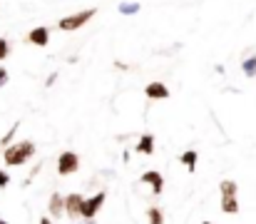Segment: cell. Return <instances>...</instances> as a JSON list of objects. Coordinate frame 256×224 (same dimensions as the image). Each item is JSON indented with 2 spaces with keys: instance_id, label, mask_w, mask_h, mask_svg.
I'll return each mask as SVG.
<instances>
[{
  "instance_id": "6",
  "label": "cell",
  "mask_w": 256,
  "mask_h": 224,
  "mask_svg": "<svg viewBox=\"0 0 256 224\" xmlns=\"http://www.w3.org/2000/svg\"><path fill=\"white\" fill-rule=\"evenodd\" d=\"M142 184H149V187H152V194H162V192H164V177H162V172H157V169L144 172V174H142Z\"/></svg>"
},
{
  "instance_id": "18",
  "label": "cell",
  "mask_w": 256,
  "mask_h": 224,
  "mask_svg": "<svg viewBox=\"0 0 256 224\" xmlns=\"http://www.w3.org/2000/svg\"><path fill=\"white\" fill-rule=\"evenodd\" d=\"M8 55H10V43L5 38H0V63H3Z\"/></svg>"
},
{
  "instance_id": "16",
  "label": "cell",
  "mask_w": 256,
  "mask_h": 224,
  "mask_svg": "<svg viewBox=\"0 0 256 224\" xmlns=\"http://www.w3.org/2000/svg\"><path fill=\"white\" fill-rule=\"evenodd\" d=\"M20 130V122H13V127L3 135V140H0V149H3V147H10V140L15 137V132Z\"/></svg>"
},
{
  "instance_id": "14",
  "label": "cell",
  "mask_w": 256,
  "mask_h": 224,
  "mask_svg": "<svg viewBox=\"0 0 256 224\" xmlns=\"http://www.w3.org/2000/svg\"><path fill=\"white\" fill-rule=\"evenodd\" d=\"M241 70H244V75H246V77H256V55H249V58H244V63H241Z\"/></svg>"
},
{
  "instance_id": "9",
  "label": "cell",
  "mask_w": 256,
  "mask_h": 224,
  "mask_svg": "<svg viewBox=\"0 0 256 224\" xmlns=\"http://www.w3.org/2000/svg\"><path fill=\"white\" fill-rule=\"evenodd\" d=\"M48 212L58 219V217H63V212H65V197L60 194V192H53L50 194V202H48Z\"/></svg>"
},
{
  "instance_id": "25",
  "label": "cell",
  "mask_w": 256,
  "mask_h": 224,
  "mask_svg": "<svg viewBox=\"0 0 256 224\" xmlns=\"http://www.w3.org/2000/svg\"><path fill=\"white\" fill-rule=\"evenodd\" d=\"M204 224H211V222H204Z\"/></svg>"
},
{
  "instance_id": "17",
  "label": "cell",
  "mask_w": 256,
  "mask_h": 224,
  "mask_svg": "<svg viewBox=\"0 0 256 224\" xmlns=\"http://www.w3.org/2000/svg\"><path fill=\"white\" fill-rule=\"evenodd\" d=\"M120 13H122V15H134V13H139V3H122V5H120Z\"/></svg>"
},
{
  "instance_id": "15",
  "label": "cell",
  "mask_w": 256,
  "mask_h": 224,
  "mask_svg": "<svg viewBox=\"0 0 256 224\" xmlns=\"http://www.w3.org/2000/svg\"><path fill=\"white\" fill-rule=\"evenodd\" d=\"M147 219H149V224H164V212H162V207H149V209H147Z\"/></svg>"
},
{
  "instance_id": "5",
  "label": "cell",
  "mask_w": 256,
  "mask_h": 224,
  "mask_svg": "<svg viewBox=\"0 0 256 224\" xmlns=\"http://www.w3.org/2000/svg\"><path fill=\"white\" fill-rule=\"evenodd\" d=\"M82 204H85V197H82V194H77V192L67 194V197H65V214H67L70 219H80V217H82Z\"/></svg>"
},
{
  "instance_id": "2",
  "label": "cell",
  "mask_w": 256,
  "mask_h": 224,
  "mask_svg": "<svg viewBox=\"0 0 256 224\" xmlns=\"http://www.w3.org/2000/svg\"><path fill=\"white\" fill-rule=\"evenodd\" d=\"M95 13H97V8H87V10H82V13H75V15L60 18L58 28H60L63 33H75V30H80L85 23H90V20L95 18Z\"/></svg>"
},
{
  "instance_id": "13",
  "label": "cell",
  "mask_w": 256,
  "mask_h": 224,
  "mask_svg": "<svg viewBox=\"0 0 256 224\" xmlns=\"http://www.w3.org/2000/svg\"><path fill=\"white\" fill-rule=\"evenodd\" d=\"M221 212H224V214H239V202H236V197H221Z\"/></svg>"
},
{
  "instance_id": "3",
  "label": "cell",
  "mask_w": 256,
  "mask_h": 224,
  "mask_svg": "<svg viewBox=\"0 0 256 224\" xmlns=\"http://www.w3.org/2000/svg\"><path fill=\"white\" fill-rule=\"evenodd\" d=\"M107 199V192H95L92 197H85V204H82V219H95L97 212L102 209Z\"/></svg>"
},
{
  "instance_id": "12",
  "label": "cell",
  "mask_w": 256,
  "mask_h": 224,
  "mask_svg": "<svg viewBox=\"0 0 256 224\" xmlns=\"http://www.w3.org/2000/svg\"><path fill=\"white\" fill-rule=\"evenodd\" d=\"M219 192H221V197H236L239 187H236V182H234V179H221Z\"/></svg>"
},
{
  "instance_id": "4",
  "label": "cell",
  "mask_w": 256,
  "mask_h": 224,
  "mask_svg": "<svg viewBox=\"0 0 256 224\" xmlns=\"http://www.w3.org/2000/svg\"><path fill=\"white\" fill-rule=\"evenodd\" d=\"M80 169V157H77V152H63L60 157H58V172L63 174V177H67V174H72V172H77Z\"/></svg>"
},
{
  "instance_id": "1",
  "label": "cell",
  "mask_w": 256,
  "mask_h": 224,
  "mask_svg": "<svg viewBox=\"0 0 256 224\" xmlns=\"http://www.w3.org/2000/svg\"><path fill=\"white\" fill-rule=\"evenodd\" d=\"M0 154H3V159H5L8 167H20V164H25L35 154V145L30 140H23V142H15V145L5 147Z\"/></svg>"
},
{
  "instance_id": "24",
  "label": "cell",
  "mask_w": 256,
  "mask_h": 224,
  "mask_svg": "<svg viewBox=\"0 0 256 224\" xmlns=\"http://www.w3.org/2000/svg\"><path fill=\"white\" fill-rule=\"evenodd\" d=\"M0 224H10V222H5V219H3V217H0Z\"/></svg>"
},
{
  "instance_id": "19",
  "label": "cell",
  "mask_w": 256,
  "mask_h": 224,
  "mask_svg": "<svg viewBox=\"0 0 256 224\" xmlns=\"http://www.w3.org/2000/svg\"><path fill=\"white\" fill-rule=\"evenodd\" d=\"M10 184V174L8 172H3V169H0V189H5Z\"/></svg>"
},
{
  "instance_id": "22",
  "label": "cell",
  "mask_w": 256,
  "mask_h": 224,
  "mask_svg": "<svg viewBox=\"0 0 256 224\" xmlns=\"http://www.w3.org/2000/svg\"><path fill=\"white\" fill-rule=\"evenodd\" d=\"M40 224H55V222H53L50 217H40Z\"/></svg>"
},
{
  "instance_id": "20",
  "label": "cell",
  "mask_w": 256,
  "mask_h": 224,
  "mask_svg": "<svg viewBox=\"0 0 256 224\" xmlns=\"http://www.w3.org/2000/svg\"><path fill=\"white\" fill-rule=\"evenodd\" d=\"M8 80H10V73H8L5 68H0V87L8 85Z\"/></svg>"
},
{
  "instance_id": "21",
  "label": "cell",
  "mask_w": 256,
  "mask_h": 224,
  "mask_svg": "<svg viewBox=\"0 0 256 224\" xmlns=\"http://www.w3.org/2000/svg\"><path fill=\"white\" fill-rule=\"evenodd\" d=\"M55 80H58V73H53V75H50V77H48V82H45V85H48V87H50V85H53V82H55Z\"/></svg>"
},
{
  "instance_id": "7",
  "label": "cell",
  "mask_w": 256,
  "mask_h": 224,
  "mask_svg": "<svg viewBox=\"0 0 256 224\" xmlns=\"http://www.w3.org/2000/svg\"><path fill=\"white\" fill-rule=\"evenodd\" d=\"M144 95H147V100H167L172 92H169V87L164 82H149L144 87Z\"/></svg>"
},
{
  "instance_id": "10",
  "label": "cell",
  "mask_w": 256,
  "mask_h": 224,
  "mask_svg": "<svg viewBox=\"0 0 256 224\" xmlns=\"http://www.w3.org/2000/svg\"><path fill=\"white\" fill-rule=\"evenodd\" d=\"M134 152H139V154H154V135H142L139 137V142H137V147H134Z\"/></svg>"
},
{
  "instance_id": "11",
  "label": "cell",
  "mask_w": 256,
  "mask_h": 224,
  "mask_svg": "<svg viewBox=\"0 0 256 224\" xmlns=\"http://www.w3.org/2000/svg\"><path fill=\"white\" fill-rule=\"evenodd\" d=\"M196 159H199V152H196V149H187V152H182V154H179V162H182L189 172H194V169H196Z\"/></svg>"
},
{
  "instance_id": "8",
  "label": "cell",
  "mask_w": 256,
  "mask_h": 224,
  "mask_svg": "<svg viewBox=\"0 0 256 224\" xmlns=\"http://www.w3.org/2000/svg\"><path fill=\"white\" fill-rule=\"evenodd\" d=\"M28 40H30L33 45H38V48H45V45L50 43V30H48L45 25L33 28V30H30V35H28Z\"/></svg>"
},
{
  "instance_id": "23",
  "label": "cell",
  "mask_w": 256,
  "mask_h": 224,
  "mask_svg": "<svg viewBox=\"0 0 256 224\" xmlns=\"http://www.w3.org/2000/svg\"><path fill=\"white\" fill-rule=\"evenodd\" d=\"M80 224H97V222H95V219H82Z\"/></svg>"
}]
</instances>
